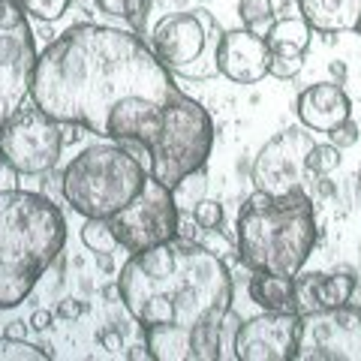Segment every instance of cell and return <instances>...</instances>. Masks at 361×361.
Returning a JSON list of instances; mask_svg holds the SVG:
<instances>
[{"label": "cell", "instance_id": "12", "mask_svg": "<svg viewBox=\"0 0 361 361\" xmlns=\"http://www.w3.org/2000/svg\"><path fill=\"white\" fill-rule=\"evenodd\" d=\"M295 361H361V304L301 313Z\"/></svg>", "mask_w": 361, "mask_h": 361}, {"label": "cell", "instance_id": "11", "mask_svg": "<svg viewBox=\"0 0 361 361\" xmlns=\"http://www.w3.org/2000/svg\"><path fill=\"white\" fill-rule=\"evenodd\" d=\"M63 123L42 109H27L0 130V154L18 175H45L58 163L63 148Z\"/></svg>", "mask_w": 361, "mask_h": 361}, {"label": "cell", "instance_id": "24", "mask_svg": "<svg viewBox=\"0 0 361 361\" xmlns=\"http://www.w3.org/2000/svg\"><path fill=\"white\" fill-rule=\"evenodd\" d=\"M307 166H310L319 178L331 175L334 169L341 166V148H334L331 142H325V145H313V151H310V157H307Z\"/></svg>", "mask_w": 361, "mask_h": 361}, {"label": "cell", "instance_id": "35", "mask_svg": "<svg viewBox=\"0 0 361 361\" xmlns=\"http://www.w3.org/2000/svg\"><path fill=\"white\" fill-rule=\"evenodd\" d=\"M27 329H30V322H27V325H25V322H9V325H6V337H13V341H25Z\"/></svg>", "mask_w": 361, "mask_h": 361}, {"label": "cell", "instance_id": "18", "mask_svg": "<svg viewBox=\"0 0 361 361\" xmlns=\"http://www.w3.org/2000/svg\"><path fill=\"white\" fill-rule=\"evenodd\" d=\"M250 298L262 310H295V277L253 271Z\"/></svg>", "mask_w": 361, "mask_h": 361}, {"label": "cell", "instance_id": "2", "mask_svg": "<svg viewBox=\"0 0 361 361\" xmlns=\"http://www.w3.org/2000/svg\"><path fill=\"white\" fill-rule=\"evenodd\" d=\"M121 304L145 329L154 361H196V331L232 313L226 262L193 238L130 253L118 277Z\"/></svg>", "mask_w": 361, "mask_h": 361}, {"label": "cell", "instance_id": "25", "mask_svg": "<svg viewBox=\"0 0 361 361\" xmlns=\"http://www.w3.org/2000/svg\"><path fill=\"white\" fill-rule=\"evenodd\" d=\"M73 0H21V6L27 9V16L39 18V21H58Z\"/></svg>", "mask_w": 361, "mask_h": 361}, {"label": "cell", "instance_id": "3", "mask_svg": "<svg viewBox=\"0 0 361 361\" xmlns=\"http://www.w3.org/2000/svg\"><path fill=\"white\" fill-rule=\"evenodd\" d=\"M66 244V220L51 199L27 190L0 193V310L25 301Z\"/></svg>", "mask_w": 361, "mask_h": 361}, {"label": "cell", "instance_id": "16", "mask_svg": "<svg viewBox=\"0 0 361 361\" xmlns=\"http://www.w3.org/2000/svg\"><path fill=\"white\" fill-rule=\"evenodd\" d=\"M355 277L349 274H304L295 277V313L341 307L353 298Z\"/></svg>", "mask_w": 361, "mask_h": 361}, {"label": "cell", "instance_id": "29", "mask_svg": "<svg viewBox=\"0 0 361 361\" xmlns=\"http://www.w3.org/2000/svg\"><path fill=\"white\" fill-rule=\"evenodd\" d=\"M199 244H202V247H208L211 253H217L220 259L232 253V244L223 238V235H220V229H205V238H202Z\"/></svg>", "mask_w": 361, "mask_h": 361}, {"label": "cell", "instance_id": "9", "mask_svg": "<svg viewBox=\"0 0 361 361\" xmlns=\"http://www.w3.org/2000/svg\"><path fill=\"white\" fill-rule=\"evenodd\" d=\"M115 229L118 247L127 253L151 250L157 244H166L178 238L180 232V205L175 193L166 184H160L154 175L145 178V187L139 190L127 208H121L115 217H109Z\"/></svg>", "mask_w": 361, "mask_h": 361}, {"label": "cell", "instance_id": "38", "mask_svg": "<svg viewBox=\"0 0 361 361\" xmlns=\"http://www.w3.org/2000/svg\"><path fill=\"white\" fill-rule=\"evenodd\" d=\"M355 33H361V25H358V30H355Z\"/></svg>", "mask_w": 361, "mask_h": 361}, {"label": "cell", "instance_id": "5", "mask_svg": "<svg viewBox=\"0 0 361 361\" xmlns=\"http://www.w3.org/2000/svg\"><path fill=\"white\" fill-rule=\"evenodd\" d=\"M148 175V166L123 145H90L63 169L61 190L73 211L85 220H109L139 196Z\"/></svg>", "mask_w": 361, "mask_h": 361}, {"label": "cell", "instance_id": "31", "mask_svg": "<svg viewBox=\"0 0 361 361\" xmlns=\"http://www.w3.org/2000/svg\"><path fill=\"white\" fill-rule=\"evenodd\" d=\"M16 187H18V172L4 160V154H0V193H4V190H16Z\"/></svg>", "mask_w": 361, "mask_h": 361}, {"label": "cell", "instance_id": "17", "mask_svg": "<svg viewBox=\"0 0 361 361\" xmlns=\"http://www.w3.org/2000/svg\"><path fill=\"white\" fill-rule=\"evenodd\" d=\"M298 9L316 33H355L361 25V0H298Z\"/></svg>", "mask_w": 361, "mask_h": 361}, {"label": "cell", "instance_id": "34", "mask_svg": "<svg viewBox=\"0 0 361 361\" xmlns=\"http://www.w3.org/2000/svg\"><path fill=\"white\" fill-rule=\"evenodd\" d=\"M127 358L130 361H154V353L148 349V343H139V346H130L127 349Z\"/></svg>", "mask_w": 361, "mask_h": 361}, {"label": "cell", "instance_id": "32", "mask_svg": "<svg viewBox=\"0 0 361 361\" xmlns=\"http://www.w3.org/2000/svg\"><path fill=\"white\" fill-rule=\"evenodd\" d=\"M51 322H54V313L51 310H33V316H30V329L33 331H49Z\"/></svg>", "mask_w": 361, "mask_h": 361}, {"label": "cell", "instance_id": "33", "mask_svg": "<svg viewBox=\"0 0 361 361\" xmlns=\"http://www.w3.org/2000/svg\"><path fill=\"white\" fill-rule=\"evenodd\" d=\"M97 341L103 343L109 353H118V349H121V331L118 329H103V331L97 334Z\"/></svg>", "mask_w": 361, "mask_h": 361}, {"label": "cell", "instance_id": "6", "mask_svg": "<svg viewBox=\"0 0 361 361\" xmlns=\"http://www.w3.org/2000/svg\"><path fill=\"white\" fill-rule=\"evenodd\" d=\"M214 121L202 103L187 97L184 90L169 103L160 135L148 148V172L175 190L187 175L205 169L214 148Z\"/></svg>", "mask_w": 361, "mask_h": 361}, {"label": "cell", "instance_id": "14", "mask_svg": "<svg viewBox=\"0 0 361 361\" xmlns=\"http://www.w3.org/2000/svg\"><path fill=\"white\" fill-rule=\"evenodd\" d=\"M268 63H271V49L265 37L247 30V27H235L226 30L217 49V66L220 75H226L229 82L238 85H256L268 75Z\"/></svg>", "mask_w": 361, "mask_h": 361}, {"label": "cell", "instance_id": "13", "mask_svg": "<svg viewBox=\"0 0 361 361\" xmlns=\"http://www.w3.org/2000/svg\"><path fill=\"white\" fill-rule=\"evenodd\" d=\"M301 337V313L265 310L262 316L241 322L235 329V358L238 361H295Z\"/></svg>", "mask_w": 361, "mask_h": 361}, {"label": "cell", "instance_id": "7", "mask_svg": "<svg viewBox=\"0 0 361 361\" xmlns=\"http://www.w3.org/2000/svg\"><path fill=\"white\" fill-rule=\"evenodd\" d=\"M223 33L226 30L220 27L217 16L208 13L205 6H196L184 13H169L157 21L151 49L172 75L205 82L220 73L217 49Z\"/></svg>", "mask_w": 361, "mask_h": 361}, {"label": "cell", "instance_id": "30", "mask_svg": "<svg viewBox=\"0 0 361 361\" xmlns=\"http://www.w3.org/2000/svg\"><path fill=\"white\" fill-rule=\"evenodd\" d=\"M85 313V301H78V298H63L61 304H58V316L61 319H78V316Z\"/></svg>", "mask_w": 361, "mask_h": 361}, {"label": "cell", "instance_id": "27", "mask_svg": "<svg viewBox=\"0 0 361 361\" xmlns=\"http://www.w3.org/2000/svg\"><path fill=\"white\" fill-rule=\"evenodd\" d=\"M325 135H329V142L334 145V148L346 151V148H353V145H358L361 130H358V123L349 118V121H343V123H337V127H334L331 133H325Z\"/></svg>", "mask_w": 361, "mask_h": 361}, {"label": "cell", "instance_id": "28", "mask_svg": "<svg viewBox=\"0 0 361 361\" xmlns=\"http://www.w3.org/2000/svg\"><path fill=\"white\" fill-rule=\"evenodd\" d=\"M304 66V58H289V54H271V63H268V75L274 78H292L298 75Z\"/></svg>", "mask_w": 361, "mask_h": 361}, {"label": "cell", "instance_id": "39", "mask_svg": "<svg viewBox=\"0 0 361 361\" xmlns=\"http://www.w3.org/2000/svg\"><path fill=\"white\" fill-rule=\"evenodd\" d=\"M358 180H361V172H358Z\"/></svg>", "mask_w": 361, "mask_h": 361}, {"label": "cell", "instance_id": "10", "mask_svg": "<svg viewBox=\"0 0 361 361\" xmlns=\"http://www.w3.org/2000/svg\"><path fill=\"white\" fill-rule=\"evenodd\" d=\"M313 135L304 127H289L265 142V148L253 160V184L268 196H289V193H307L316 196L319 175L307 166V157L313 151Z\"/></svg>", "mask_w": 361, "mask_h": 361}, {"label": "cell", "instance_id": "4", "mask_svg": "<svg viewBox=\"0 0 361 361\" xmlns=\"http://www.w3.org/2000/svg\"><path fill=\"white\" fill-rule=\"evenodd\" d=\"M316 238V208L307 193L268 196L256 190L247 196L235 220L238 256L250 271L298 277Z\"/></svg>", "mask_w": 361, "mask_h": 361}, {"label": "cell", "instance_id": "8", "mask_svg": "<svg viewBox=\"0 0 361 361\" xmlns=\"http://www.w3.org/2000/svg\"><path fill=\"white\" fill-rule=\"evenodd\" d=\"M37 42L21 0H0V130L13 121L30 97Z\"/></svg>", "mask_w": 361, "mask_h": 361}, {"label": "cell", "instance_id": "21", "mask_svg": "<svg viewBox=\"0 0 361 361\" xmlns=\"http://www.w3.org/2000/svg\"><path fill=\"white\" fill-rule=\"evenodd\" d=\"M238 16H241V25L247 30L259 33V37H265L274 25V4L271 0H238Z\"/></svg>", "mask_w": 361, "mask_h": 361}, {"label": "cell", "instance_id": "1", "mask_svg": "<svg viewBox=\"0 0 361 361\" xmlns=\"http://www.w3.org/2000/svg\"><path fill=\"white\" fill-rule=\"evenodd\" d=\"M180 94L175 75L135 30L75 25L45 45L30 99L58 123L123 145L148 166L166 109Z\"/></svg>", "mask_w": 361, "mask_h": 361}, {"label": "cell", "instance_id": "15", "mask_svg": "<svg viewBox=\"0 0 361 361\" xmlns=\"http://www.w3.org/2000/svg\"><path fill=\"white\" fill-rule=\"evenodd\" d=\"M298 121L313 133H331L337 123L353 118V103L341 82H319L298 94Z\"/></svg>", "mask_w": 361, "mask_h": 361}, {"label": "cell", "instance_id": "36", "mask_svg": "<svg viewBox=\"0 0 361 361\" xmlns=\"http://www.w3.org/2000/svg\"><path fill=\"white\" fill-rule=\"evenodd\" d=\"M331 73L337 75V82H341V85H343V78H346V66H343L341 61H334V63H331Z\"/></svg>", "mask_w": 361, "mask_h": 361}, {"label": "cell", "instance_id": "37", "mask_svg": "<svg viewBox=\"0 0 361 361\" xmlns=\"http://www.w3.org/2000/svg\"><path fill=\"white\" fill-rule=\"evenodd\" d=\"M97 256H99V268H103V271L115 268V265H111V256H109V253H97Z\"/></svg>", "mask_w": 361, "mask_h": 361}, {"label": "cell", "instance_id": "23", "mask_svg": "<svg viewBox=\"0 0 361 361\" xmlns=\"http://www.w3.org/2000/svg\"><path fill=\"white\" fill-rule=\"evenodd\" d=\"M54 358L51 346H37L27 341H13V337H0V361H45Z\"/></svg>", "mask_w": 361, "mask_h": 361}, {"label": "cell", "instance_id": "22", "mask_svg": "<svg viewBox=\"0 0 361 361\" xmlns=\"http://www.w3.org/2000/svg\"><path fill=\"white\" fill-rule=\"evenodd\" d=\"M82 244L87 247V250H94V253H111L118 247V238H115V229H111L109 220L90 217L82 226Z\"/></svg>", "mask_w": 361, "mask_h": 361}, {"label": "cell", "instance_id": "26", "mask_svg": "<svg viewBox=\"0 0 361 361\" xmlns=\"http://www.w3.org/2000/svg\"><path fill=\"white\" fill-rule=\"evenodd\" d=\"M193 223L199 226L202 232L205 229H220V223H223V208H220V202H214V199H202L193 205Z\"/></svg>", "mask_w": 361, "mask_h": 361}, {"label": "cell", "instance_id": "20", "mask_svg": "<svg viewBox=\"0 0 361 361\" xmlns=\"http://www.w3.org/2000/svg\"><path fill=\"white\" fill-rule=\"evenodd\" d=\"M97 9L109 18H121L139 33L148 21V9H151V0H94Z\"/></svg>", "mask_w": 361, "mask_h": 361}, {"label": "cell", "instance_id": "19", "mask_svg": "<svg viewBox=\"0 0 361 361\" xmlns=\"http://www.w3.org/2000/svg\"><path fill=\"white\" fill-rule=\"evenodd\" d=\"M313 37V27L304 18H277L265 33L271 54H289V58H304Z\"/></svg>", "mask_w": 361, "mask_h": 361}]
</instances>
